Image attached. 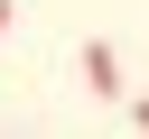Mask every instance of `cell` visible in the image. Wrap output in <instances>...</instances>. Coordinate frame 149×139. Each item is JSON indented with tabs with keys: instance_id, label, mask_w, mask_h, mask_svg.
<instances>
[{
	"instance_id": "obj_1",
	"label": "cell",
	"mask_w": 149,
	"mask_h": 139,
	"mask_svg": "<svg viewBox=\"0 0 149 139\" xmlns=\"http://www.w3.org/2000/svg\"><path fill=\"white\" fill-rule=\"evenodd\" d=\"M84 83H93V102H121V46H84Z\"/></svg>"
},
{
	"instance_id": "obj_2",
	"label": "cell",
	"mask_w": 149,
	"mask_h": 139,
	"mask_svg": "<svg viewBox=\"0 0 149 139\" xmlns=\"http://www.w3.org/2000/svg\"><path fill=\"white\" fill-rule=\"evenodd\" d=\"M130 130H140V139H149V93H140V102H130Z\"/></svg>"
},
{
	"instance_id": "obj_3",
	"label": "cell",
	"mask_w": 149,
	"mask_h": 139,
	"mask_svg": "<svg viewBox=\"0 0 149 139\" xmlns=\"http://www.w3.org/2000/svg\"><path fill=\"white\" fill-rule=\"evenodd\" d=\"M0 28H9V0H0Z\"/></svg>"
}]
</instances>
